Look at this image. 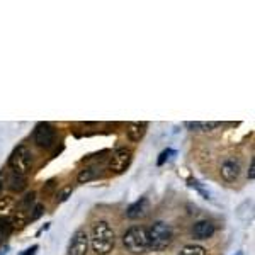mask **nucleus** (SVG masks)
I'll list each match as a JSON object with an SVG mask.
<instances>
[{
    "label": "nucleus",
    "mask_w": 255,
    "mask_h": 255,
    "mask_svg": "<svg viewBox=\"0 0 255 255\" xmlns=\"http://www.w3.org/2000/svg\"><path fill=\"white\" fill-rule=\"evenodd\" d=\"M34 143L41 148H50L55 143V129L50 123H39L34 129Z\"/></svg>",
    "instance_id": "39448f33"
},
{
    "label": "nucleus",
    "mask_w": 255,
    "mask_h": 255,
    "mask_svg": "<svg viewBox=\"0 0 255 255\" xmlns=\"http://www.w3.org/2000/svg\"><path fill=\"white\" fill-rule=\"evenodd\" d=\"M87 250H89V235L85 230H78L70 242L68 255H87Z\"/></svg>",
    "instance_id": "0eeeda50"
},
{
    "label": "nucleus",
    "mask_w": 255,
    "mask_h": 255,
    "mask_svg": "<svg viewBox=\"0 0 255 255\" xmlns=\"http://www.w3.org/2000/svg\"><path fill=\"white\" fill-rule=\"evenodd\" d=\"M148 209H150L148 199H146V197H141L139 201L133 202V204H131L129 208H128L126 216L129 218V220H139V218H145V216H146Z\"/></svg>",
    "instance_id": "1a4fd4ad"
},
{
    "label": "nucleus",
    "mask_w": 255,
    "mask_h": 255,
    "mask_svg": "<svg viewBox=\"0 0 255 255\" xmlns=\"http://www.w3.org/2000/svg\"><path fill=\"white\" fill-rule=\"evenodd\" d=\"M146 233H148V247L157 252H162L172 244V228L163 221H157Z\"/></svg>",
    "instance_id": "f03ea898"
},
{
    "label": "nucleus",
    "mask_w": 255,
    "mask_h": 255,
    "mask_svg": "<svg viewBox=\"0 0 255 255\" xmlns=\"http://www.w3.org/2000/svg\"><path fill=\"white\" fill-rule=\"evenodd\" d=\"M27 221H29V218L26 216V211H15L10 218H7V223L12 230H22L27 225Z\"/></svg>",
    "instance_id": "ddd939ff"
},
{
    "label": "nucleus",
    "mask_w": 255,
    "mask_h": 255,
    "mask_svg": "<svg viewBox=\"0 0 255 255\" xmlns=\"http://www.w3.org/2000/svg\"><path fill=\"white\" fill-rule=\"evenodd\" d=\"M36 252H38V245H33L31 249H27L26 252H22V255H36Z\"/></svg>",
    "instance_id": "393cba45"
},
{
    "label": "nucleus",
    "mask_w": 255,
    "mask_h": 255,
    "mask_svg": "<svg viewBox=\"0 0 255 255\" xmlns=\"http://www.w3.org/2000/svg\"><path fill=\"white\" fill-rule=\"evenodd\" d=\"M9 189L15 191V192H21V191L26 189V177L21 174L12 172L9 177Z\"/></svg>",
    "instance_id": "2eb2a0df"
},
{
    "label": "nucleus",
    "mask_w": 255,
    "mask_h": 255,
    "mask_svg": "<svg viewBox=\"0 0 255 255\" xmlns=\"http://www.w3.org/2000/svg\"><path fill=\"white\" fill-rule=\"evenodd\" d=\"M14 213H15L14 197L3 196L2 199H0V218H2V220H7V218H10Z\"/></svg>",
    "instance_id": "f8f14e48"
},
{
    "label": "nucleus",
    "mask_w": 255,
    "mask_h": 255,
    "mask_svg": "<svg viewBox=\"0 0 255 255\" xmlns=\"http://www.w3.org/2000/svg\"><path fill=\"white\" fill-rule=\"evenodd\" d=\"M9 167L15 174L26 175L31 169V153L26 146H17L9 158Z\"/></svg>",
    "instance_id": "20e7f679"
},
{
    "label": "nucleus",
    "mask_w": 255,
    "mask_h": 255,
    "mask_svg": "<svg viewBox=\"0 0 255 255\" xmlns=\"http://www.w3.org/2000/svg\"><path fill=\"white\" fill-rule=\"evenodd\" d=\"M191 186H192V187H196V189L199 191V192H201L202 194V196H204L206 199H208L209 197V194L208 192H206V191L204 189H202V187L201 186H199V182L197 181H191Z\"/></svg>",
    "instance_id": "5701e85b"
},
{
    "label": "nucleus",
    "mask_w": 255,
    "mask_h": 255,
    "mask_svg": "<svg viewBox=\"0 0 255 255\" xmlns=\"http://www.w3.org/2000/svg\"><path fill=\"white\" fill-rule=\"evenodd\" d=\"M123 244L131 254H145L148 247V233L143 226H133L125 233L123 237Z\"/></svg>",
    "instance_id": "7ed1b4c3"
},
{
    "label": "nucleus",
    "mask_w": 255,
    "mask_h": 255,
    "mask_svg": "<svg viewBox=\"0 0 255 255\" xmlns=\"http://www.w3.org/2000/svg\"><path fill=\"white\" fill-rule=\"evenodd\" d=\"M221 177L223 181L226 182H235L238 177H240V172H242V167H240V162L235 160V158H230L226 160L225 163L221 165Z\"/></svg>",
    "instance_id": "6e6552de"
},
{
    "label": "nucleus",
    "mask_w": 255,
    "mask_h": 255,
    "mask_svg": "<svg viewBox=\"0 0 255 255\" xmlns=\"http://www.w3.org/2000/svg\"><path fill=\"white\" fill-rule=\"evenodd\" d=\"M31 211H33V213H31L29 220H31V221H34V220H38V218L41 216L43 213H45V208H43V204H36Z\"/></svg>",
    "instance_id": "aec40b11"
},
{
    "label": "nucleus",
    "mask_w": 255,
    "mask_h": 255,
    "mask_svg": "<svg viewBox=\"0 0 255 255\" xmlns=\"http://www.w3.org/2000/svg\"><path fill=\"white\" fill-rule=\"evenodd\" d=\"M131 158H133V153H131L128 148L118 150L109 160V170H111V172H114V174H123L128 167H129Z\"/></svg>",
    "instance_id": "423d86ee"
},
{
    "label": "nucleus",
    "mask_w": 255,
    "mask_h": 255,
    "mask_svg": "<svg viewBox=\"0 0 255 255\" xmlns=\"http://www.w3.org/2000/svg\"><path fill=\"white\" fill-rule=\"evenodd\" d=\"M186 126L191 128L192 131H213L220 126V123H216V121H209V123H206V121H194V123L187 121Z\"/></svg>",
    "instance_id": "4468645a"
},
{
    "label": "nucleus",
    "mask_w": 255,
    "mask_h": 255,
    "mask_svg": "<svg viewBox=\"0 0 255 255\" xmlns=\"http://www.w3.org/2000/svg\"><path fill=\"white\" fill-rule=\"evenodd\" d=\"M12 232V228L9 226V223H7V220H2L0 221V245L5 242V238L9 237V233Z\"/></svg>",
    "instance_id": "a211bd4d"
},
{
    "label": "nucleus",
    "mask_w": 255,
    "mask_h": 255,
    "mask_svg": "<svg viewBox=\"0 0 255 255\" xmlns=\"http://www.w3.org/2000/svg\"><path fill=\"white\" fill-rule=\"evenodd\" d=\"M249 179L250 181H254L255 179V162L252 160V163H250V169H249Z\"/></svg>",
    "instance_id": "b1692460"
},
{
    "label": "nucleus",
    "mask_w": 255,
    "mask_h": 255,
    "mask_svg": "<svg viewBox=\"0 0 255 255\" xmlns=\"http://www.w3.org/2000/svg\"><path fill=\"white\" fill-rule=\"evenodd\" d=\"M235 255H244V252H237V254H235Z\"/></svg>",
    "instance_id": "bb28decb"
},
{
    "label": "nucleus",
    "mask_w": 255,
    "mask_h": 255,
    "mask_svg": "<svg viewBox=\"0 0 255 255\" xmlns=\"http://www.w3.org/2000/svg\"><path fill=\"white\" fill-rule=\"evenodd\" d=\"M34 197H36L34 192H27L26 196H24V199H22V208L24 209H29L31 206H33V202H34Z\"/></svg>",
    "instance_id": "6ab92c4d"
},
{
    "label": "nucleus",
    "mask_w": 255,
    "mask_h": 255,
    "mask_svg": "<svg viewBox=\"0 0 255 255\" xmlns=\"http://www.w3.org/2000/svg\"><path fill=\"white\" fill-rule=\"evenodd\" d=\"M3 181H5V177H3V172H0V194H2V189H3Z\"/></svg>",
    "instance_id": "a878e982"
},
{
    "label": "nucleus",
    "mask_w": 255,
    "mask_h": 255,
    "mask_svg": "<svg viewBox=\"0 0 255 255\" xmlns=\"http://www.w3.org/2000/svg\"><path fill=\"white\" fill-rule=\"evenodd\" d=\"M169 155H175V151L174 150H165V151H162L160 153V158H158V165H163V163H165V160H169Z\"/></svg>",
    "instance_id": "4be33fe9"
},
{
    "label": "nucleus",
    "mask_w": 255,
    "mask_h": 255,
    "mask_svg": "<svg viewBox=\"0 0 255 255\" xmlns=\"http://www.w3.org/2000/svg\"><path fill=\"white\" fill-rule=\"evenodd\" d=\"M95 175H97V172H95V169H83L80 174H78V182H89L92 181V179H95Z\"/></svg>",
    "instance_id": "f3484780"
},
{
    "label": "nucleus",
    "mask_w": 255,
    "mask_h": 255,
    "mask_svg": "<svg viewBox=\"0 0 255 255\" xmlns=\"http://www.w3.org/2000/svg\"><path fill=\"white\" fill-rule=\"evenodd\" d=\"M179 255H206V250L201 245H187Z\"/></svg>",
    "instance_id": "dca6fc26"
},
{
    "label": "nucleus",
    "mask_w": 255,
    "mask_h": 255,
    "mask_svg": "<svg viewBox=\"0 0 255 255\" xmlns=\"http://www.w3.org/2000/svg\"><path fill=\"white\" fill-rule=\"evenodd\" d=\"M71 196V187H65V189L62 191V192L58 194V202H65L66 199H68Z\"/></svg>",
    "instance_id": "412c9836"
},
{
    "label": "nucleus",
    "mask_w": 255,
    "mask_h": 255,
    "mask_svg": "<svg viewBox=\"0 0 255 255\" xmlns=\"http://www.w3.org/2000/svg\"><path fill=\"white\" fill-rule=\"evenodd\" d=\"M94 252L97 255H107L113 252L114 244H116V235L114 230L109 226L107 221H97L92 226V238H90Z\"/></svg>",
    "instance_id": "f257e3e1"
},
{
    "label": "nucleus",
    "mask_w": 255,
    "mask_h": 255,
    "mask_svg": "<svg viewBox=\"0 0 255 255\" xmlns=\"http://www.w3.org/2000/svg\"><path fill=\"white\" fill-rule=\"evenodd\" d=\"M145 131H146V125L145 123H129L128 125V138L131 139V141H139L143 136H145Z\"/></svg>",
    "instance_id": "9b49d317"
},
{
    "label": "nucleus",
    "mask_w": 255,
    "mask_h": 255,
    "mask_svg": "<svg viewBox=\"0 0 255 255\" xmlns=\"http://www.w3.org/2000/svg\"><path fill=\"white\" fill-rule=\"evenodd\" d=\"M192 233L194 237L199 238V240H206V238L213 237L214 233V225L211 221H197L192 228Z\"/></svg>",
    "instance_id": "9d476101"
}]
</instances>
